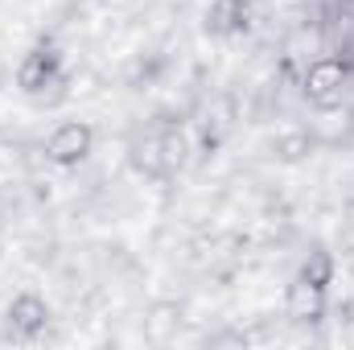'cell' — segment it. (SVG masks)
<instances>
[{
    "instance_id": "6da1fadb",
    "label": "cell",
    "mask_w": 354,
    "mask_h": 350,
    "mask_svg": "<svg viewBox=\"0 0 354 350\" xmlns=\"http://www.w3.org/2000/svg\"><path fill=\"white\" fill-rule=\"evenodd\" d=\"M342 91H346V62L342 58H317V62H309V71H305V99L313 107H322V111L338 107Z\"/></svg>"
},
{
    "instance_id": "7a4b0ae2",
    "label": "cell",
    "mask_w": 354,
    "mask_h": 350,
    "mask_svg": "<svg viewBox=\"0 0 354 350\" xmlns=\"http://www.w3.org/2000/svg\"><path fill=\"white\" fill-rule=\"evenodd\" d=\"M91 145H95V128L83 124V120H66V124H58L46 136V161H54V165H79L91 153Z\"/></svg>"
},
{
    "instance_id": "3957f363",
    "label": "cell",
    "mask_w": 354,
    "mask_h": 350,
    "mask_svg": "<svg viewBox=\"0 0 354 350\" xmlns=\"http://www.w3.org/2000/svg\"><path fill=\"white\" fill-rule=\"evenodd\" d=\"M322 284H313V280H297L292 288H288V313L292 317H305V322H313V317H322Z\"/></svg>"
},
{
    "instance_id": "277c9868",
    "label": "cell",
    "mask_w": 354,
    "mask_h": 350,
    "mask_svg": "<svg viewBox=\"0 0 354 350\" xmlns=\"http://www.w3.org/2000/svg\"><path fill=\"white\" fill-rule=\"evenodd\" d=\"M54 75V54H46V50H33L25 62H21V71H17V83L21 91H37L46 87V79Z\"/></svg>"
},
{
    "instance_id": "5b68a950",
    "label": "cell",
    "mask_w": 354,
    "mask_h": 350,
    "mask_svg": "<svg viewBox=\"0 0 354 350\" xmlns=\"http://www.w3.org/2000/svg\"><path fill=\"white\" fill-rule=\"evenodd\" d=\"M8 317H12L21 330H37V326H46V301H37L33 293H25V297H17V301H12Z\"/></svg>"
},
{
    "instance_id": "8992f818",
    "label": "cell",
    "mask_w": 354,
    "mask_h": 350,
    "mask_svg": "<svg viewBox=\"0 0 354 350\" xmlns=\"http://www.w3.org/2000/svg\"><path fill=\"white\" fill-rule=\"evenodd\" d=\"M330 272H334V260H330V256H326V252H317V256H313V260L305 264V272H301V276H305V280H313V284H322V288H326V284H330Z\"/></svg>"
},
{
    "instance_id": "52a82bcc",
    "label": "cell",
    "mask_w": 354,
    "mask_h": 350,
    "mask_svg": "<svg viewBox=\"0 0 354 350\" xmlns=\"http://www.w3.org/2000/svg\"><path fill=\"white\" fill-rule=\"evenodd\" d=\"M309 145H313V140H309L305 132H292V136H284V140H280V157H284V161H297V157H305V153H309Z\"/></svg>"
},
{
    "instance_id": "ba28073f",
    "label": "cell",
    "mask_w": 354,
    "mask_h": 350,
    "mask_svg": "<svg viewBox=\"0 0 354 350\" xmlns=\"http://www.w3.org/2000/svg\"><path fill=\"white\" fill-rule=\"evenodd\" d=\"M235 4H239V8H252V4H260V0H235Z\"/></svg>"
}]
</instances>
